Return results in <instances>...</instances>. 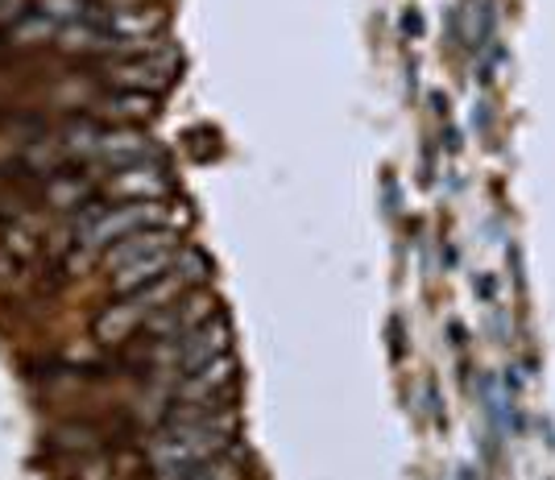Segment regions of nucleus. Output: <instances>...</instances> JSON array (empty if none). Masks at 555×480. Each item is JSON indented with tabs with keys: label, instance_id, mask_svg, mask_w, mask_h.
<instances>
[{
	"label": "nucleus",
	"instance_id": "obj_10",
	"mask_svg": "<svg viewBox=\"0 0 555 480\" xmlns=\"http://www.w3.org/2000/svg\"><path fill=\"white\" fill-rule=\"evenodd\" d=\"M175 249H163V252H150V257H138V261H129V265H120L113 270V295H133L141 286H150V282H158L175 270Z\"/></svg>",
	"mask_w": 555,
	"mask_h": 480
},
{
	"label": "nucleus",
	"instance_id": "obj_8",
	"mask_svg": "<svg viewBox=\"0 0 555 480\" xmlns=\"http://www.w3.org/2000/svg\"><path fill=\"white\" fill-rule=\"evenodd\" d=\"M150 138L138 133V129H129V125H116V129H104L100 133V145H95V158L100 166H116V170H125V166H133V161L150 158Z\"/></svg>",
	"mask_w": 555,
	"mask_h": 480
},
{
	"label": "nucleus",
	"instance_id": "obj_14",
	"mask_svg": "<svg viewBox=\"0 0 555 480\" xmlns=\"http://www.w3.org/2000/svg\"><path fill=\"white\" fill-rule=\"evenodd\" d=\"M175 274L183 277L186 286H195V282H204V277L211 274V265L199 249H179V257H175Z\"/></svg>",
	"mask_w": 555,
	"mask_h": 480
},
{
	"label": "nucleus",
	"instance_id": "obj_15",
	"mask_svg": "<svg viewBox=\"0 0 555 480\" xmlns=\"http://www.w3.org/2000/svg\"><path fill=\"white\" fill-rule=\"evenodd\" d=\"M224 456H229V452H224ZM224 456L208 459V464H204V468H199V472H195L191 480H241V472H236V464H229Z\"/></svg>",
	"mask_w": 555,
	"mask_h": 480
},
{
	"label": "nucleus",
	"instance_id": "obj_7",
	"mask_svg": "<svg viewBox=\"0 0 555 480\" xmlns=\"http://www.w3.org/2000/svg\"><path fill=\"white\" fill-rule=\"evenodd\" d=\"M166 191H170V179H166V170L158 161H133V166H125V170H116V179L108 183V195L116 199H125V204H141V199H163Z\"/></svg>",
	"mask_w": 555,
	"mask_h": 480
},
{
	"label": "nucleus",
	"instance_id": "obj_4",
	"mask_svg": "<svg viewBox=\"0 0 555 480\" xmlns=\"http://www.w3.org/2000/svg\"><path fill=\"white\" fill-rule=\"evenodd\" d=\"M179 59L170 50H141V54H116V63H108V79H113L120 92H166L170 79H175Z\"/></svg>",
	"mask_w": 555,
	"mask_h": 480
},
{
	"label": "nucleus",
	"instance_id": "obj_3",
	"mask_svg": "<svg viewBox=\"0 0 555 480\" xmlns=\"http://www.w3.org/2000/svg\"><path fill=\"white\" fill-rule=\"evenodd\" d=\"M163 224H166L163 199H141V204H116V207L108 204V211L79 236V257H83V252H104L108 245L133 236V232L163 229Z\"/></svg>",
	"mask_w": 555,
	"mask_h": 480
},
{
	"label": "nucleus",
	"instance_id": "obj_2",
	"mask_svg": "<svg viewBox=\"0 0 555 480\" xmlns=\"http://www.w3.org/2000/svg\"><path fill=\"white\" fill-rule=\"evenodd\" d=\"M229 340H232L229 323L211 315L208 323L191 327L186 336L150 343V365L170 368V373L179 377V373H191V368L208 365V361H216V356H229Z\"/></svg>",
	"mask_w": 555,
	"mask_h": 480
},
{
	"label": "nucleus",
	"instance_id": "obj_5",
	"mask_svg": "<svg viewBox=\"0 0 555 480\" xmlns=\"http://www.w3.org/2000/svg\"><path fill=\"white\" fill-rule=\"evenodd\" d=\"M211 315H216V298L204 295V290H186V295L166 302L163 311H154L150 320L141 323V336H145V343L175 340V336H186L191 327L208 323Z\"/></svg>",
	"mask_w": 555,
	"mask_h": 480
},
{
	"label": "nucleus",
	"instance_id": "obj_13",
	"mask_svg": "<svg viewBox=\"0 0 555 480\" xmlns=\"http://www.w3.org/2000/svg\"><path fill=\"white\" fill-rule=\"evenodd\" d=\"M92 104L100 116H116V120H145V116H154V95H145V92L100 95Z\"/></svg>",
	"mask_w": 555,
	"mask_h": 480
},
{
	"label": "nucleus",
	"instance_id": "obj_1",
	"mask_svg": "<svg viewBox=\"0 0 555 480\" xmlns=\"http://www.w3.org/2000/svg\"><path fill=\"white\" fill-rule=\"evenodd\" d=\"M232 434H236V411L229 406L166 423L145 447L154 480H191L208 459L232 452Z\"/></svg>",
	"mask_w": 555,
	"mask_h": 480
},
{
	"label": "nucleus",
	"instance_id": "obj_6",
	"mask_svg": "<svg viewBox=\"0 0 555 480\" xmlns=\"http://www.w3.org/2000/svg\"><path fill=\"white\" fill-rule=\"evenodd\" d=\"M232 381H236V365L232 356H216L208 365L183 373V381H175V402H216L220 393H229Z\"/></svg>",
	"mask_w": 555,
	"mask_h": 480
},
{
	"label": "nucleus",
	"instance_id": "obj_12",
	"mask_svg": "<svg viewBox=\"0 0 555 480\" xmlns=\"http://www.w3.org/2000/svg\"><path fill=\"white\" fill-rule=\"evenodd\" d=\"M100 443H104V434L95 431L92 423H63V427L50 431V447L54 452H67V456H79V459L95 456Z\"/></svg>",
	"mask_w": 555,
	"mask_h": 480
},
{
	"label": "nucleus",
	"instance_id": "obj_9",
	"mask_svg": "<svg viewBox=\"0 0 555 480\" xmlns=\"http://www.w3.org/2000/svg\"><path fill=\"white\" fill-rule=\"evenodd\" d=\"M175 245H179V232L170 229V224H163V229L133 232V236H125V241H116V245L104 249V270H120V265H129V261H138V257L175 249Z\"/></svg>",
	"mask_w": 555,
	"mask_h": 480
},
{
	"label": "nucleus",
	"instance_id": "obj_11",
	"mask_svg": "<svg viewBox=\"0 0 555 480\" xmlns=\"http://www.w3.org/2000/svg\"><path fill=\"white\" fill-rule=\"evenodd\" d=\"M95 199V183L88 174H50L47 179V204L54 211H79V207Z\"/></svg>",
	"mask_w": 555,
	"mask_h": 480
}]
</instances>
